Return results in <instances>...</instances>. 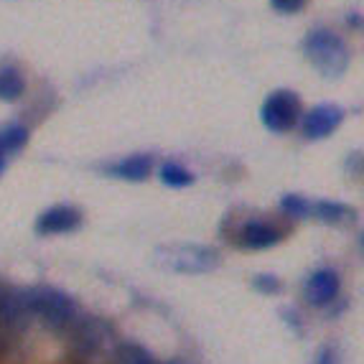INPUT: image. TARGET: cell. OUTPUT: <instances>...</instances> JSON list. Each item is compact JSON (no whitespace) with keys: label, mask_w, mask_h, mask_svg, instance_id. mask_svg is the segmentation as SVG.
Instances as JSON below:
<instances>
[{"label":"cell","mask_w":364,"mask_h":364,"mask_svg":"<svg viewBox=\"0 0 364 364\" xmlns=\"http://www.w3.org/2000/svg\"><path fill=\"white\" fill-rule=\"evenodd\" d=\"M301 49H304V56L309 59L311 67L323 79H339L352 61V54H349V46L344 43V38L336 36L334 31L328 28L309 31Z\"/></svg>","instance_id":"6da1fadb"},{"label":"cell","mask_w":364,"mask_h":364,"mask_svg":"<svg viewBox=\"0 0 364 364\" xmlns=\"http://www.w3.org/2000/svg\"><path fill=\"white\" fill-rule=\"evenodd\" d=\"M23 301H26V311L41 316L51 328L69 326V323L74 321V316H77V306H74L72 298H69L67 293H61L49 286H38V288L23 291Z\"/></svg>","instance_id":"7a4b0ae2"},{"label":"cell","mask_w":364,"mask_h":364,"mask_svg":"<svg viewBox=\"0 0 364 364\" xmlns=\"http://www.w3.org/2000/svg\"><path fill=\"white\" fill-rule=\"evenodd\" d=\"M304 107L293 90H275L260 107V120L270 133H288L301 122Z\"/></svg>","instance_id":"3957f363"},{"label":"cell","mask_w":364,"mask_h":364,"mask_svg":"<svg viewBox=\"0 0 364 364\" xmlns=\"http://www.w3.org/2000/svg\"><path fill=\"white\" fill-rule=\"evenodd\" d=\"M344 120V109L339 105H316L301 120V128L309 140H321L331 135Z\"/></svg>","instance_id":"277c9868"},{"label":"cell","mask_w":364,"mask_h":364,"mask_svg":"<svg viewBox=\"0 0 364 364\" xmlns=\"http://www.w3.org/2000/svg\"><path fill=\"white\" fill-rule=\"evenodd\" d=\"M280 240H283V232L270 225V222H262V219H250V222L242 225V230H240V245L245 250L273 247Z\"/></svg>","instance_id":"5b68a950"},{"label":"cell","mask_w":364,"mask_h":364,"mask_svg":"<svg viewBox=\"0 0 364 364\" xmlns=\"http://www.w3.org/2000/svg\"><path fill=\"white\" fill-rule=\"evenodd\" d=\"M82 225V214L74 207H51L36 219L38 235H61V232H72Z\"/></svg>","instance_id":"8992f818"},{"label":"cell","mask_w":364,"mask_h":364,"mask_svg":"<svg viewBox=\"0 0 364 364\" xmlns=\"http://www.w3.org/2000/svg\"><path fill=\"white\" fill-rule=\"evenodd\" d=\"M339 296V275L334 270H316L306 283V298L314 306H326Z\"/></svg>","instance_id":"52a82bcc"},{"label":"cell","mask_w":364,"mask_h":364,"mask_svg":"<svg viewBox=\"0 0 364 364\" xmlns=\"http://www.w3.org/2000/svg\"><path fill=\"white\" fill-rule=\"evenodd\" d=\"M151 168H153V158L146 156V153H140V156H128L117 161V164L107 166V173L109 176H117V178H125V181H146L151 176Z\"/></svg>","instance_id":"ba28073f"},{"label":"cell","mask_w":364,"mask_h":364,"mask_svg":"<svg viewBox=\"0 0 364 364\" xmlns=\"http://www.w3.org/2000/svg\"><path fill=\"white\" fill-rule=\"evenodd\" d=\"M26 79L16 67H0V102H16L23 97Z\"/></svg>","instance_id":"9c48e42d"},{"label":"cell","mask_w":364,"mask_h":364,"mask_svg":"<svg viewBox=\"0 0 364 364\" xmlns=\"http://www.w3.org/2000/svg\"><path fill=\"white\" fill-rule=\"evenodd\" d=\"M311 214H314L316 219L326 222V225H336V222L349 217L352 209L339 204V201H314V204H311Z\"/></svg>","instance_id":"30bf717a"},{"label":"cell","mask_w":364,"mask_h":364,"mask_svg":"<svg viewBox=\"0 0 364 364\" xmlns=\"http://www.w3.org/2000/svg\"><path fill=\"white\" fill-rule=\"evenodd\" d=\"M161 181L171 188H186L194 183V173L188 168H183L181 164H164L161 166Z\"/></svg>","instance_id":"8fae6325"},{"label":"cell","mask_w":364,"mask_h":364,"mask_svg":"<svg viewBox=\"0 0 364 364\" xmlns=\"http://www.w3.org/2000/svg\"><path fill=\"white\" fill-rule=\"evenodd\" d=\"M28 143V130L23 128V125H11V128L0 130V146H3V151L11 156V153H18L21 148Z\"/></svg>","instance_id":"7c38bea8"},{"label":"cell","mask_w":364,"mask_h":364,"mask_svg":"<svg viewBox=\"0 0 364 364\" xmlns=\"http://www.w3.org/2000/svg\"><path fill=\"white\" fill-rule=\"evenodd\" d=\"M117 364H158L148 349L138 344H122L117 352Z\"/></svg>","instance_id":"4fadbf2b"},{"label":"cell","mask_w":364,"mask_h":364,"mask_svg":"<svg viewBox=\"0 0 364 364\" xmlns=\"http://www.w3.org/2000/svg\"><path fill=\"white\" fill-rule=\"evenodd\" d=\"M280 209H283L286 217H309L311 201H306L304 196H298V194H288L280 201Z\"/></svg>","instance_id":"5bb4252c"},{"label":"cell","mask_w":364,"mask_h":364,"mask_svg":"<svg viewBox=\"0 0 364 364\" xmlns=\"http://www.w3.org/2000/svg\"><path fill=\"white\" fill-rule=\"evenodd\" d=\"M306 3H309V0H270L273 11L286 13V16H291V13H298V11H304Z\"/></svg>","instance_id":"9a60e30c"},{"label":"cell","mask_w":364,"mask_h":364,"mask_svg":"<svg viewBox=\"0 0 364 364\" xmlns=\"http://www.w3.org/2000/svg\"><path fill=\"white\" fill-rule=\"evenodd\" d=\"M255 288L262 293H278L280 283H278V278H273V275H260V278H255Z\"/></svg>","instance_id":"2e32d148"},{"label":"cell","mask_w":364,"mask_h":364,"mask_svg":"<svg viewBox=\"0 0 364 364\" xmlns=\"http://www.w3.org/2000/svg\"><path fill=\"white\" fill-rule=\"evenodd\" d=\"M314 364H339V357H336V352L331 349V346H321L318 354H316Z\"/></svg>","instance_id":"e0dca14e"},{"label":"cell","mask_w":364,"mask_h":364,"mask_svg":"<svg viewBox=\"0 0 364 364\" xmlns=\"http://www.w3.org/2000/svg\"><path fill=\"white\" fill-rule=\"evenodd\" d=\"M6 164H8V153L3 151V146H0V173L6 171Z\"/></svg>","instance_id":"ac0fdd59"},{"label":"cell","mask_w":364,"mask_h":364,"mask_svg":"<svg viewBox=\"0 0 364 364\" xmlns=\"http://www.w3.org/2000/svg\"><path fill=\"white\" fill-rule=\"evenodd\" d=\"M8 291H11V288H6V286H3V283H0V301L6 298V293H8Z\"/></svg>","instance_id":"d6986e66"}]
</instances>
